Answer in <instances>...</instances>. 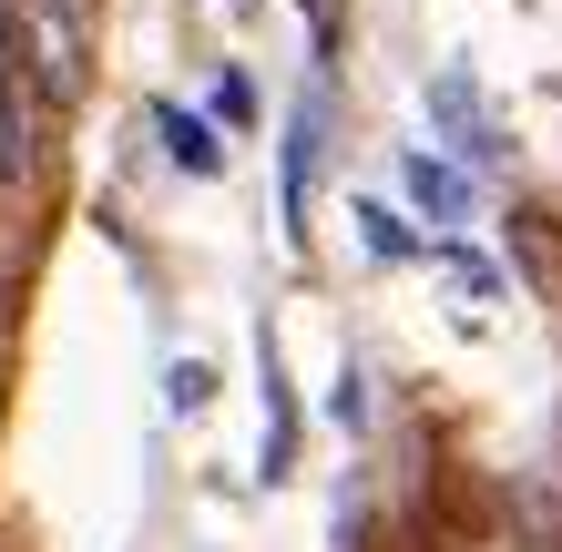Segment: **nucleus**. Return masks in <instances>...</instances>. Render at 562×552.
<instances>
[{
	"mask_svg": "<svg viewBox=\"0 0 562 552\" xmlns=\"http://www.w3.org/2000/svg\"><path fill=\"white\" fill-rule=\"evenodd\" d=\"M400 194L440 225V236H460V225L481 215V194H471V165H450L440 144H409V165H400Z\"/></svg>",
	"mask_w": 562,
	"mask_h": 552,
	"instance_id": "f257e3e1",
	"label": "nucleus"
},
{
	"mask_svg": "<svg viewBox=\"0 0 562 552\" xmlns=\"http://www.w3.org/2000/svg\"><path fill=\"white\" fill-rule=\"evenodd\" d=\"M256 379H267V440H256V461H267V481H286V461H296V399H286L277 338H256Z\"/></svg>",
	"mask_w": 562,
	"mask_h": 552,
	"instance_id": "f03ea898",
	"label": "nucleus"
},
{
	"mask_svg": "<svg viewBox=\"0 0 562 552\" xmlns=\"http://www.w3.org/2000/svg\"><path fill=\"white\" fill-rule=\"evenodd\" d=\"M317 144H327V103L307 92L286 123V236H307V184H317Z\"/></svg>",
	"mask_w": 562,
	"mask_h": 552,
	"instance_id": "7ed1b4c3",
	"label": "nucleus"
},
{
	"mask_svg": "<svg viewBox=\"0 0 562 552\" xmlns=\"http://www.w3.org/2000/svg\"><path fill=\"white\" fill-rule=\"evenodd\" d=\"M429 113H440L450 134H460V154H471V165H491V154H502V134H491V113H481V92L460 82V72H440V82H429Z\"/></svg>",
	"mask_w": 562,
	"mask_h": 552,
	"instance_id": "20e7f679",
	"label": "nucleus"
},
{
	"mask_svg": "<svg viewBox=\"0 0 562 552\" xmlns=\"http://www.w3.org/2000/svg\"><path fill=\"white\" fill-rule=\"evenodd\" d=\"M154 134H164V154H175L194 184H215V174H225V144H215V123H205V113L164 103V113H154Z\"/></svg>",
	"mask_w": 562,
	"mask_h": 552,
	"instance_id": "39448f33",
	"label": "nucleus"
},
{
	"mask_svg": "<svg viewBox=\"0 0 562 552\" xmlns=\"http://www.w3.org/2000/svg\"><path fill=\"white\" fill-rule=\"evenodd\" d=\"M31 72H11V61H0V184H31V92H21Z\"/></svg>",
	"mask_w": 562,
	"mask_h": 552,
	"instance_id": "423d86ee",
	"label": "nucleus"
},
{
	"mask_svg": "<svg viewBox=\"0 0 562 552\" xmlns=\"http://www.w3.org/2000/svg\"><path fill=\"white\" fill-rule=\"evenodd\" d=\"M358 225H369L379 256H409V236H400V215H389V205H358Z\"/></svg>",
	"mask_w": 562,
	"mask_h": 552,
	"instance_id": "0eeeda50",
	"label": "nucleus"
},
{
	"mask_svg": "<svg viewBox=\"0 0 562 552\" xmlns=\"http://www.w3.org/2000/svg\"><path fill=\"white\" fill-rule=\"evenodd\" d=\"M215 399V379H205V359H175V409H205Z\"/></svg>",
	"mask_w": 562,
	"mask_h": 552,
	"instance_id": "6e6552de",
	"label": "nucleus"
}]
</instances>
